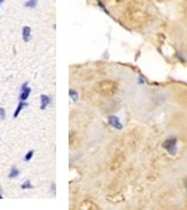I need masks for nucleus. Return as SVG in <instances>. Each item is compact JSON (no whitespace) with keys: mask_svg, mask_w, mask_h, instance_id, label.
Segmentation results:
<instances>
[{"mask_svg":"<svg viewBox=\"0 0 187 210\" xmlns=\"http://www.w3.org/2000/svg\"><path fill=\"white\" fill-rule=\"evenodd\" d=\"M162 148L170 153L171 155L176 154V152H177V137H169L166 138L162 143Z\"/></svg>","mask_w":187,"mask_h":210,"instance_id":"nucleus-1","label":"nucleus"},{"mask_svg":"<svg viewBox=\"0 0 187 210\" xmlns=\"http://www.w3.org/2000/svg\"><path fill=\"white\" fill-rule=\"evenodd\" d=\"M34 186H33V184H31V182H30V179H26L23 184H21V189H33Z\"/></svg>","mask_w":187,"mask_h":210,"instance_id":"nucleus-10","label":"nucleus"},{"mask_svg":"<svg viewBox=\"0 0 187 210\" xmlns=\"http://www.w3.org/2000/svg\"><path fill=\"white\" fill-rule=\"evenodd\" d=\"M31 93V88L30 87H26L25 90H21L20 91V94H19V101H26Z\"/></svg>","mask_w":187,"mask_h":210,"instance_id":"nucleus-4","label":"nucleus"},{"mask_svg":"<svg viewBox=\"0 0 187 210\" xmlns=\"http://www.w3.org/2000/svg\"><path fill=\"white\" fill-rule=\"evenodd\" d=\"M186 188H187V183H186Z\"/></svg>","mask_w":187,"mask_h":210,"instance_id":"nucleus-19","label":"nucleus"},{"mask_svg":"<svg viewBox=\"0 0 187 210\" xmlns=\"http://www.w3.org/2000/svg\"><path fill=\"white\" fill-rule=\"evenodd\" d=\"M137 82H139V83H141V85H143V83H146V80H145V77H143V76H140Z\"/></svg>","mask_w":187,"mask_h":210,"instance_id":"nucleus-14","label":"nucleus"},{"mask_svg":"<svg viewBox=\"0 0 187 210\" xmlns=\"http://www.w3.org/2000/svg\"><path fill=\"white\" fill-rule=\"evenodd\" d=\"M107 122H109V124L111 126V127L115 128V129L121 131V129L123 128V124L121 123V121H120V118H119L117 116H109Z\"/></svg>","mask_w":187,"mask_h":210,"instance_id":"nucleus-2","label":"nucleus"},{"mask_svg":"<svg viewBox=\"0 0 187 210\" xmlns=\"http://www.w3.org/2000/svg\"><path fill=\"white\" fill-rule=\"evenodd\" d=\"M31 37V29L30 26H24L23 27V40L25 41V43H28V41L30 40Z\"/></svg>","mask_w":187,"mask_h":210,"instance_id":"nucleus-6","label":"nucleus"},{"mask_svg":"<svg viewBox=\"0 0 187 210\" xmlns=\"http://www.w3.org/2000/svg\"><path fill=\"white\" fill-rule=\"evenodd\" d=\"M26 87H29V81H26V82L23 83V86H21V88H20V91H21V90H25Z\"/></svg>","mask_w":187,"mask_h":210,"instance_id":"nucleus-15","label":"nucleus"},{"mask_svg":"<svg viewBox=\"0 0 187 210\" xmlns=\"http://www.w3.org/2000/svg\"><path fill=\"white\" fill-rule=\"evenodd\" d=\"M55 190H56V185H55V184H53V185H51V192H53V193L55 194Z\"/></svg>","mask_w":187,"mask_h":210,"instance_id":"nucleus-16","label":"nucleus"},{"mask_svg":"<svg viewBox=\"0 0 187 210\" xmlns=\"http://www.w3.org/2000/svg\"><path fill=\"white\" fill-rule=\"evenodd\" d=\"M0 119H5V110L0 107Z\"/></svg>","mask_w":187,"mask_h":210,"instance_id":"nucleus-13","label":"nucleus"},{"mask_svg":"<svg viewBox=\"0 0 187 210\" xmlns=\"http://www.w3.org/2000/svg\"><path fill=\"white\" fill-rule=\"evenodd\" d=\"M28 106H29V104H28L25 101H19V104H18V107H16V110H15L14 114H13L14 118H16V117L19 116V113L21 112V110H23V108H25V107H28Z\"/></svg>","mask_w":187,"mask_h":210,"instance_id":"nucleus-5","label":"nucleus"},{"mask_svg":"<svg viewBox=\"0 0 187 210\" xmlns=\"http://www.w3.org/2000/svg\"><path fill=\"white\" fill-rule=\"evenodd\" d=\"M69 96H70V98L74 101V102H77V100H79V93H77V91L70 90V91H69Z\"/></svg>","mask_w":187,"mask_h":210,"instance_id":"nucleus-8","label":"nucleus"},{"mask_svg":"<svg viewBox=\"0 0 187 210\" xmlns=\"http://www.w3.org/2000/svg\"><path fill=\"white\" fill-rule=\"evenodd\" d=\"M97 6H99V8H100V9H101V10H102V11H103V13H105V14H107V15H110V11H109V10L106 9V6H105V5H103V3L101 2V0H97Z\"/></svg>","mask_w":187,"mask_h":210,"instance_id":"nucleus-11","label":"nucleus"},{"mask_svg":"<svg viewBox=\"0 0 187 210\" xmlns=\"http://www.w3.org/2000/svg\"><path fill=\"white\" fill-rule=\"evenodd\" d=\"M33 155H34V151H29V152L25 154V157H24V161H25V162H29L31 158H33Z\"/></svg>","mask_w":187,"mask_h":210,"instance_id":"nucleus-12","label":"nucleus"},{"mask_svg":"<svg viewBox=\"0 0 187 210\" xmlns=\"http://www.w3.org/2000/svg\"><path fill=\"white\" fill-rule=\"evenodd\" d=\"M40 101H41V106H40V108L41 110H45L49 104L51 103V97H49L48 94H41L40 96Z\"/></svg>","mask_w":187,"mask_h":210,"instance_id":"nucleus-3","label":"nucleus"},{"mask_svg":"<svg viewBox=\"0 0 187 210\" xmlns=\"http://www.w3.org/2000/svg\"><path fill=\"white\" fill-rule=\"evenodd\" d=\"M19 174H20L19 169H18L16 167H13L11 169H10V173H9V178H10V179H14V178H18V177H19Z\"/></svg>","mask_w":187,"mask_h":210,"instance_id":"nucleus-7","label":"nucleus"},{"mask_svg":"<svg viewBox=\"0 0 187 210\" xmlns=\"http://www.w3.org/2000/svg\"><path fill=\"white\" fill-rule=\"evenodd\" d=\"M24 5H25V8H36L38 0H28Z\"/></svg>","mask_w":187,"mask_h":210,"instance_id":"nucleus-9","label":"nucleus"},{"mask_svg":"<svg viewBox=\"0 0 187 210\" xmlns=\"http://www.w3.org/2000/svg\"><path fill=\"white\" fill-rule=\"evenodd\" d=\"M0 199H3V195L2 194H0Z\"/></svg>","mask_w":187,"mask_h":210,"instance_id":"nucleus-18","label":"nucleus"},{"mask_svg":"<svg viewBox=\"0 0 187 210\" xmlns=\"http://www.w3.org/2000/svg\"><path fill=\"white\" fill-rule=\"evenodd\" d=\"M3 3H4V0H0V5H2Z\"/></svg>","mask_w":187,"mask_h":210,"instance_id":"nucleus-17","label":"nucleus"}]
</instances>
